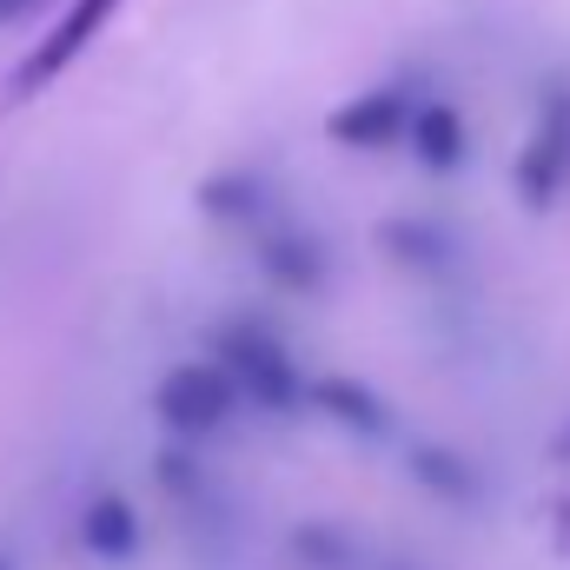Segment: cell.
I'll list each match as a JSON object with an SVG mask.
<instances>
[{"instance_id": "obj_1", "label": "cell", "mask_w": 570, "mask_h": 570, "mask_svg": "<svg viewBox=\"0 0 570 570\" xmlns=\"http://www.w3.org/2000/svg\"><path fill=\"white\" fill-rule=\"evenodd\" d=\"M213 352H219V365H226V379H233L239 399H253V405H266V412H292V405H305L298 365L285 358V345L259 325V318H233V325H219V332H213Z\"/></svg>"}, {"instance_id": "obj_2", "label": "cell", "mask_w": 570, "mask_h": 570, "mask_svg": "<svg viewBox=\"0 0 570 570\" xmlns=\"http://www.w3.org/2000/svg\"><path fill=\"white\" fill-rule=\"evenodd\" d=\"M511 179H518V199H524L531 213H551V206L564 199V186H570V87L564 80L544 94L538 127H531V140L518 153Z\"/></svg>"}, {"instance_id": "obj_3", "label": "cell", "mask_w": 570, "mask_h": 570, "mask_svg": "<svg viewBox=\"0 0 570 570\" xmlns=\"http://www.w3.org/2000/svg\"><path fill=\"white\" fill-rule=\"evenodd\" d=\"M233 405H239V392H233V379H226L219 358L173 365V372L159 379V392H153V412L166 419L173 438H206V431H219L233 419Z\"/></svg>"}, {"instance_id": "obj_4", "label": "cell", "mask_w": 570, "mask_h": 570, "mask_svg": "<svg viewBox=\"0 0 570 570\" xmlns=\"http://www.w3.org/2000/svg\"><path fill=\"white\" fill-rule=\"evenodd\" d=\"M114 7H120V0H73V7L47 27V40L20 60V73L7 80V100H33L40 87H53V80H60V73H67V67L94 47V33L114 20Z\"/></svg>"}, {"instance_id": "obj_5", "label": "cell", "mask_w": 570, "mask_h": 570, "mask_svg": "<svg viewBox=\"0 0 570 570\" xmlns=\"http://www.w3.org/2000/svg\"><path fill=\"white\" fill-rule=\"evenodd\" d=\"M405 127H412V94L405 87H372V94H358V100L325 114V134L338 146H358V153L405 140Z\"/></svg>"}, {"instance_id": "obj_6", "label": "cell", "mask_w": 570, "mask_h": 570, "mask_svg": "<svg viewBox=\"0 0 570 570\" xmlns=\"http://www.w3.org/2000/svg\"><path fill=\"white\" fill-rule=\"evenodd\" d=\"M253 239H259V266H266L273 285H285V292H325V246H318L305 226H292V219H259Z\"/></svg>"}, {"instance_id": "obj_7", "label": "cell", "mask_w": 570, "mask_h": 570, "mask_svg": "<svg viewBox=\"0 0 570 570\" xmlns=\"http://www.w3.org/2000/svg\"><path fill=\"white\" fill-rule=\"evenodd\" d=\"M325 419H338L345 431H358V438H385L392 431V405L365 385V379H345V372H332V379H318L312 392H305Z\"/></svg>"}, {"instance_id": "obj_8", "label": "cell", "mask_w": 570, "mask_h": 570, "mask_svg": "<svg viewBox=\"0 0 570 570\" xmlns=\"http://www.w3.org/2000/svg\"><path fill=\"white\" fill-rule=\"evenodd\" d=\"M80 544L100 558V564H127L140 551V518L120 491H100L87 511H80Z\"/></svg>"}, {"instance_id": "obj_9", "label": "cell", "mask_w": 570, "mask_h": 570, "mask_svg": "<svg viewBox=\"0 0 570 570\" xmlns=\"http://www.w3.org/2000/svg\"><path fill=\"white\" fill-rule=\"evenodd\" d=\"M405 464H412V478L425 484L431 498H444V504H478V491H484L478 464L458 444H405Z\"/></svg>"}, {"instance_id": "obj_10", "label": "cell", "mask_w": 570, "mask_h": 570, "mask_svg": "<svg viewBox=\"0 0 570 570\" xmlns=\"http://www.w3.org/2000/svg\"><path fill=\"white\" fill-rule=\"evenodd\" d=\"M199 213L206 219H219V226H239V233H253L259 219H266V179L259 173H213V179H199Z\"/></svg>"}, {"instance_id": "obj_11", "label": "cell", "mask_w": 570, "mask_h": 570, "mask_svg": "<svg viewBox=\"0 0 570 570\" xmlns=\"http://www.w3.org/2000/svg\"><path fill=\"white\" fill-rule=\"evenodd\" d=\"M405 140H412V153L425 159V173H458V166H464V153H471L458 107H412Z\"/></svg>"}, {"instance_id": "obj_12", "label": "cell", "mask_w": 570, "mask_h": 570, "mask_svg": "<svg viewBox=\"0 0 570 570\" xmlns=\"http://www.w3.org/2000/svg\"><path fill=\"white\" fill-rule=\"evenodd\" d=\"M379 246H385L399 266H412V273H444V266L458 259V239H451L444 226H431V219H385V226H379Z\"/></svg>"}, {"instance_id": "obj_13", "label": "cell", "mask_w": 570, "mask_h": 570, "mask_svg": "<svg viewBox=\"0 0 570 570\" xmlns=\"http://www.w3.org/2000/svg\"><path fill=\"white\" fill-rule=\"evenodd\" d=\"M292 551L312 570H352V538L338 524H298L292 531Z\"/></svg>"}, {"instance_id": "obj_14", "label": "cell", "mask_w": 570, "mask_h": 570, "mask_svg": "<svg viewBox=\"0 0 570 570\" xmlns=\"http://www.w3.org/2000/svg\"><path fill=\"white\" fill-rule=\"evenodd\" d=\"M40 0H0V20H20V13H33Z\"/></svg>"}, {"instance_id": "obj_15", "label": "cell", "mask_w": 570, "mask_h": 570, "mask_svg": "<svg viewBox=\"0 0 570 570\" xmlns=\"http://www.w3.org/2000/svg\"><path fill=\"white\" fill-rule=\"evenodd\" d=\"M0 570H13V564H7V558H0Z\"/></svg>"}]
</instances>
